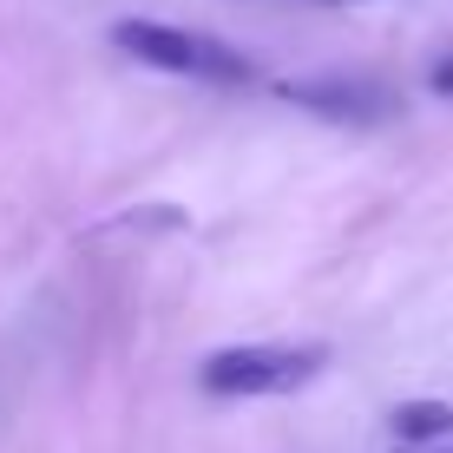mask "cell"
Returning <instances> with one entry per match:
<instances>
[{"label":"cell","mask_w":453,"mask_h":453,"mask_svg":"<svg viewBox=\"0 0 453 453\" xmlns=\"http://www.w3.org/2000/svg\"><path fill=\"white\" fill-rule=\"evenodd\" d=\"M388 427H395L401 441H441V434H453V408L447 401H401V408L388 414Z\"/></svg>","instance_id":"277c9868"},{"label":"cell","mask_w":453,"mask_h":453,"mask_svg":"<svg viewBox=\"0 0 453 453\" xmlns=\"http://www.w3.org/2000/svg\"><path fill=\"white\" fill-rule=\"evenodd\" d=\"M112 46L132 53L138 66L158 73H184V80H250V59L237 46L211 40V34H184V27H158V20H119Z\"/></svg>","instance_id":"7a4b0ae2"},{"label":"cell","mask_w":453,"mask_h":453,"mask_svg":"<svg viewBox=\"0 0 453 453\" xmlns=\"http://www.w3.org/2000/svg\"><path fill=\"white\" fill-rule=\"evenodd\" d=\"M427 86H434V92H453V59H441V66L427 73Z\"/></svg>","instance_id":"5b68a950"},{"label":"cell","mask_w":453,"mask_h":453,"mask_svg":"<svg viewBox=\"0 0 453 453\" xmlns=\"http://www.w3.org/2000/svg\"><path fill=\"white\" fill-rule=\"evenodd\" d=\"M322 368H329V349H322V342H243V349L204 355L197 381H204V395L257 401V395H296V388H309Z\"/></svg>","instance_id":"6da1fadb"},{"label":"cell","mask_w":453,"mask_h":453,"mask_svg":"<svg viewBox=\"0 0 453 453\" xmlns=\"http://www.w3.org/2000/svg\"><path fill=\"white\" fill-rule=\"evenodd\" d=\"M276 99L309 105L322 119H381L388 112V92L368 80H276Z\"/></svg>","instance_id":"3957f363"}]
</instances>
